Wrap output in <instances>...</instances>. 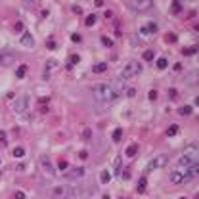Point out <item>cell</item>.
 Masks as SVG:
<instances>
[{"mask_svg": "<svg viewBox=\"0 0 199 199\" xmlns=\"http://www.w3.org/2000/svg\"><path fill=\"white\" fill-rule=\"evenodd\" d=\"M199 174V165H190V167H178L176 170L170 172L169 180L170 184H182L186 180H191Z\"/></svg>", "mask_w": 199, "mask_h": 199, "instance_id": "cell-1", "label": "cell"}, {"mask_svg": "<svg viewBox=\"0 0 199 199\" xmlns=\"http://www.w3.org/2000/svg\"><path fill=\"white\" fill-rule=\"evenodd\" d=\"M199 161V145H188L182 151L180 159H178V167H190V165H197Z\"/></svg>", "mask_w": 199, "mask_h": 199, "instance_id": "cell-2", "label": "cell"}, {"mask_svg": "<svg viewBox=\"0 0 199 199\" xmlns=\"http://www.w3.org/2000/svg\"><path fill=\"white\" fill-rule=\"evenodd\" d=\"M94 96H96L98 102H103V103H109V102H113V98H115V94L111 90V84H98V86H94Z\"/></svg>", "mask_w": 199, "mask_h": 199, "instance_id": "cell-3", "label": "cell"}, {"mask_svg": "<svg viewBox=\"0 0 199 199\" xmlns=\"http://www.w3.org/2000/svg\"><path fill=\"white\" fill-rule=\"evenodd\" d=\"M140 73H142V63H138V61H130V63L124 65L123 69V78L127 81V78H132V77H138Z\"/></svg>", "mask_w": 199, "mask_h": 199, "instance_id": "cell-4", "label": "cell"}, {"mask_svg": "<svg viewBox=\"0 0 199 199\" xmlns=\"http://www.w3.org/2000/svg\"><path fill=\"white\" fill-rule=\"evenodd\" d=\"M14 111L17 115H25V119H29V96H21L14 102Z\"/></svg>", "mask_w": 199, "mask_h": 199, "instance_id": "cell-5", "label": "cell"}, {"mask_svg": "<svg viewBox=\"0 0 199 199\" xmlns=\"http://www.w3.org/2000/svg\"><path fill=\"white\" fill-rule=\"evenodd\" d=\"M169 163V157L167 155H157L153 161H151V163L148 165V169H145V172H153L155 169H163V167Z\"/></svg>", "mask_w": 199, "mask_h": 199, "instance_id": "cell-6", "label": "cell"}, {"mask_svg": "<svg viewBox=\"0 0 199 199\" xmlns=\"http://www.w3.org/2000/svg\"><path fill=\"white\" fill-rule=\"evenodd\" d=\"M111 90H113V94H115V98H117V96H121L123 92H127V81H124L123 77L115 78V81L111 82Z\"/></svg>", "mask_w": 199, "mask_h": 199, "instance_id": "cell-7", "label": "cell"}, {"mask_svg": "<svg viewBox=\"0 0 199 199\" xmlns=\"http://www.w3.org/2000/svg\"><path fill=\"white\" fill-rule=\"evenodd\" d=\"M153 6V0H132V8L136 12H145Z\"/></svg>", "mask_w": 199, "mask_h": 199, "instance_id": "cell-8", "label": "cell"}, {"mask_svg": "<svg viewBox=\"0 0 199 199\" xmlns=\"http://www.w3.org/2000/svg\"><path fill=\"white\" fill-rule=\"evenodd\" d=\"M38 163H40V167L46 170V174H54V165H52V161H50V157L48 155H40V159H38Z\"/></svg>", "mask_w": 199, "mask_h": 199, "instance_id": "cell-9", "label": "cell"}, {"mask_svg": "<svg viewBox=\"0 0 199 199\" xmlns=\"http://www.w3.org/2000/svg\"><path fill=\"white\" fill-rule=\"evenodd\" d=\"M63 176L67 178V180H77V178L84 176V169H82V167H77V169H73V170H65Z\"/></svg>", "mask_w": 199, "mask_h": 199, "instance_id": "cell-10", "label": "cell"}, {"mask_svg": "<svg viewBox=\"0 0 199 199\" xmlns=\"http://www.w3.org/2000/svg\"><path fill=\"white\" fill-rule=\"evenodd\" d=\"M21 44L27 46V48H33V46H35V38L31 36V33H23V36H21Z\"/></svg>", "mask_w": 199, "mask_h": 199, "instance_id": "cell-11", "label": "cell"}, {"mask_svg": "<svg viewBox=\"0 0 199 199\" xmlns=\"http://www.w3.org/2000/svg\"><path fill=\"white\" fill-rule=\"evenodd\" d=\"M140 31H142V35H153V33H157V25L155 23H148V25H144Z\"/></svg>", "mask_w": 199, "mask_h": 199, "instance_id": "cell-12", "label": "cell"}, {"mask_svg": "<svg viewBox=\"0 0 199 199\" xmlns=\"http://www.w3.org/2000/svg\"><path fill=\"white\" fill-rule=\"evenodd\" d=\"M113 170H115V174H121V170H123V159H121V157H115Z\"/></svg>", "mask_w": 199, "mask_h": 199, "instance_id": "cell-13", "label": "cell"}, {"mask_svg": "<svg viewBox=\"0 0 199 199\" xmlns=\"http://www.w3.org/2000/svg\"><path fill=\"white\" fill-rule=\"evenodd\" d=\"M136 153H138V145H136V144H130L128 148L124 149V155H127V157H130V159H132V157H134Z\"/></svg>", "mask_w": 199, "mask_h": 199, "instance_id": "cell-14", "label": "cell"}, {"mask_svg": "<svg viewBox=\"0 0 199 199\" xmlns=\"http://www.w3.org/2000/svg\"><path fill=\"white\" fill-rule=\"evenodd\" d=\"M67 193H69V191H67V188H65V186H57V188H54V195H56V197H60V199H61V197H65Z\"/></svg>", "mask_w": 199, "mask_h": 199, "instance_id": "cell-15", "label": "cell"}, {"mask_svg": "<svg viewBox=\"0 0 199 199\" xmlns=\"http://www.w3.org/2000/svg\"><path fill=\"white\" fill-rule=\"evenodd\" d=\"M14 61V54H2L0 56V63L2 65H10Z\"/></svg>", "mask_w": 199, "mask_h": 199, "instance_id": "cell-16", "label": "cell"}, {"mask_svg": "<svg viewBox=\"0 0 199 199\" xmlns=\"http://www.w3.org/2000/svg\"><path fill=\"white\" fill-rule=\"evenodd\" d=\"M145 186H148V178L142 176V178H140V182H138V188H136V191H138V193H144V191H145Z\"/></svg>", "mask_w": 199, "mask_h": 199, "instance_id": "cell-17", "label": "cell"}, {"mask_svg": "<svg viewBox=\"0 0 199 199\" xmlns=\"http://www.w3.org/2000/svg\"><path fill=\"white\" fill-rule=\"evenodd\" d=\"M56 67H57V61H56V60H48V61H46V77H44V78H48L50 71L56 69Z\"/></svg>", "mask_w": 199, "mask_h": 199, "instance_id": "cell-18", "label": "cell"}, {"mask_svg": "<svg viewBox=\"0 0 199 199\" xmlns=\"http://www.w3.org/2000/svg\"><path fill=\"white\" fill-rule=\"evenodd\" d=\"M111 140L113 142H121L123 140V128H115L113 134H111Z\"/></svg>", "mask_w": 199, "mask_h": 199, "instance_id": "cell-19", "label": "cell"}, {"mask_svg": "<svg viewBox=\"0 0 199 199\" xmlns=\"http://www.w3.org/2000/svg\"><path fill=\"white\" fill-rule=\"evenodd\" d=\"M155 65H157V69H167V65H169V61H167V57H159V60L155 61Z\"/></svg>", "mask_w": 199, "mask_h": 199, "instance_id": "cell-20", "label": "cell"}, {"mask_svg": "<svg viewBox=\"0 0 199 199\" xmlns=\"http://www.w3.org/2000/svg\"><path fill=\"white\" fill-rule=\"evenodd\" d=\"M25 75H27V65H19L17 71H15V77H17V78H23Z\"/></svg>", "mask_w": 199, "mask_h": 199, "instance_id": "cell-21", "label": "cell"}, {"mask_svg": "<svg viewBox=\"0 0 199 199\" xmlns=\"http://www.w3.org/2000/svg\"><path fill=\"white\" fill-rule=\"evenodd\" d=\"M178 130H180V127H178V124H170V127L167 128V136H176Z\"/></svg>", "mask_w": 199, "mask_h": 199, "instance_id": "cell-22", "label": "cell"}, {"mask_svg": "<svg viewBox=\"0 0 199 199\" xmlns=\"http://www.w3.org/2000/svg\"><path fill=\"white\" fill-rule=\"evenodd\" d=\"M100 180H102V184H107V182L111 180V174H109V170H102V174H100Z\"/></svg>", "mask_w": 199, "mask_h": 199, "instance_id": "cell-23", "label": "cell"}, {"mask_svg": "<svg viewBox=\"0 0 199 199\" xmlns=\"http://www.w3.org/2000/svg\"><path fill=\"white\" fill-rule=\"evenodd\" d=\"M191 106H182L180 109H178V113H180V115H184V117H186V115H191Z\"/></svg>", "mask_w": 199, "mask_h": 199, "instance_id": "cell-24", "label": "cell"}, {"mask_svg": "<svg viewBox=\"0 0 199 199\" xmlns=\"http://www.w3.org/2000/svg\"><path fill=\"white\" fill-rule=\"evenodd\" d=\"M92 69H94V73H103V71L107 69V63H96Z\"/></svg>", "mask_w": 199, "mask_h": 199, "instance_id": "cell-25", "label": "cell"}, {"mask_svg": "<svg viewBox=\"0 0 199 199\" xmlns=\"http://www.w3.org/2000/svg\"><path fill=\"white\" fill-rule=\"evenodd\" d=\"M184 56H191V54H197V46H191V48H184L182 50Z\"/></svg>", "mask_w": 199, "mask_h": 199, "instance_id": "cell-26", "label": "cell"}, {"mask_svg": "<svg viewBox=\"0 0 199 199\" xmlns=\"http://www.w3.org/2000/svg\"><path fill=\"white\" fill-rule=\"evenodd\" d=\"M96 21H98V15H94V14H92V15H88V17H86V25H88V27H92V25L96 23Z\"/></svg>", "mask_w": 199, "mask_h": 199, "instance_id": "cell-27", "label": "cell"}, {"mask_svg": "<svg viewBox=\"0 0 199 199\" xmlns=\"http://www.w3.org/2000/svg\"><path fill=\"white\" fill-rule=\"evenodd\" d=\"M102 42H103V46H107V48H111V46H113V40L107 38V36H102Z\"/></svg>", "mask_w": 199, "mask_h": 199, "instance_id": "cell-28", "label": "cell"}, {"mask_svg": "<svg viewBox=\"0 0 199 199\" xmlns=\"http://www.w3.org/2000/svg\"><path fill=\"white\" fill-rule=\"evenodd\" d=\"M144 60H145V61H151V60H153V52H151V50H145V52H144Z\"/></svg>", "mask_w": 199, "mask_h": 199, "instance_id": "cell-29", "label": "cell"}, {"mask_svg": "<svg viewBox=\"0 0 199 199\" xmlns=\"http://www.w3.org/2000/svg\"><path fill=\"white\" fill-rule=\"evenodd\" d=\"M14 155H15V157H23V155H25V149H23V148H15V149H14Z\"/></svg>", "mask_w": 199, "mask_h": 199, "instance_id": "cell-30", "label": "cell"}, {"mask_svg": "<svg viewBox=\"0 0 199 199\" xmlns=\"http://www.w3.org/2000/svg\"><path fill=\"white\" fill-rule=\"evenodd\" d=\"M78 61H81V56H78V54H73V56H71V65H77Z\"/></svg>", "mask_w": 199, "mask_h": 199, "instance_id": "cell-31", "label": "cell"}, {"mask_svg": "<svg viewBox=\"0 0 199 199\" xmlns=\"http://www.w3.org/2000/svg\"><path fill=\"white\" fill-rule=\"evenodd\" d=\"M90 136H92L90 128H84V130H82V138H84V140H90Z\"/></svg>", "mask_w": 199, "mask_h": 199, "instance_id": "cell-32", "label": "cell"}, {"mask_svg": "<svg viewBox=\"0 0 199 199\" xmlns=\"http://www.w3.org/2000/svg\"><path fill=\"white\" fill-rule=\"evenodd\" d=\"M127 96L128 98H134L136 96V88H127Z\"/></svg>", "mask_w": 199, "mask_h": 199, "instance_id": "cell-33", "label": "cell"}, {"mask_svg": "<svg viewBox=\"0 0 199 199\" xmlns=\"http://www.w3.org/2000/svg\"><path fill=\"white\" fill-rule=\"evenodd\" d=\"M180 10H182L180 2H174V4H172V12H180Z\"/></svg>", "mask_w": 199, "mask_h": 199, "instance_id": "cell-34", "label": "cell"}, {"mask_svg": "<svg viewBox=\"0 0 199 199\" xmlns=\"http://www.w3.org/2000/svg\"><path fill=\"white\" fill-rule=\"evenodd\" d=\"M174 40H176V35H167V42H174Z\"/></svg>", "mask_w": 199, "mask_h": 199, "instance_id": "cell-35", "label": "cell"}, {"mask_svg": "<svg viewBox=\"0 0 199 199\" xmlns=\"http://www.w3.org/2000/svg\"><path fill=\"white\" fill-rule=\"evenodd\" d=\"M149 100H151V102L157 100V90H149Z\"/></svg>", "mask_w": 199, "mask_h": 199, "instance_id": "cell-36", "label": "cell"}, {"mask_svg": "<svg viewBox=\"0 0 199 199\" xmlns=\"http://www.w3.org/2000/svg\"><path fill=\"white\" fill-rule=\"evenodd\" d=\"M78 159H88V151H81V153H78Z\"/></svg>", "mask_w": 199, "mask_h": 199, "instance_id": "cell-37", "label": "cell"}, {"mask_svg": "<svg viewBox=\"0 0 199 199\" xmlns=\"http://www.w3.org/2000/svg\"><path fill=\"white\" fill-rule=\"evenodd\" d=\"M14 197H15V199H25V193H23V191H15Z\"/></svg>", "mask_w": 199, "mask_h": 199, "instance_id": "cell-38", "label": "cell"}, {"mask_svg": "<svg viewBox=\"0 0 199 199\" xmlns=\"http://www.w3.org/2000/svg\"><path fill=\"white\" fill-rule=\"evenodd\" d=\"M60 169L61 170H67V161H60Z\"/></svg>", "mask_w": 199, "mask_h": 199, "instance_id": "cell-39", "label": "cell"}, {"mask_svg": "<svg viewBox=\"0 0 199 199\" xmlns=\"http://www.w3.org/2000/svg\"><path fill=\"white\" fill-rule=\"evenodd\" d=\"M0 142L6 144V132H0Z\"/></svg>", "mask_w": 199, "mask_h": 199, "instance_id": "cell-40", "label": "cell"}, {"mask_svg": "<svg viewBox=\"0 0 199 199\" xmlns=\"http://www.w3.org/2000/svg\"><path fill=\"white\" fill-rule=\"evenodd\" d=\"M48 48H50V50L56 48V42H54V40H48Z\"/></svg>", "mask_w": 199, "mask_h": 199, "instance_id": "cell-41", "label": "cell"}, {"mask_svg": "<svg viewBox=\"0 0 199 199\" xmlns=\"http://www.w3.org/2000/svg\"><path fill=\"white\" fill-rule=\"evenodd\" d=\"M73 40H75V42H81V35H73Z\"/></svg>", "mask_w": 199, "mask_h": 199, "instance_id": "cell-42", "label": "cell"}, {"mask_svg": "<svg viewBox=\"0 0 199 199\" xmlns=\"http://www.w3.org/2000/svg\"><path fill=\"white\" fill-rule=\"evenodd\" d=\"M94 4H96V6H100V8H102V6H103V0H96V2H94Z\"/></svg>", "mask_w": 199, "mask_h": 199, "instance_id": "cell-43", "label": "cell"}, {"mask_svg": "<svg viewBox=\"0 0 199 199\" xmlns=\"http://www.w3.org/2000/svg\"><path fill=\"white\" fill-rule=\"evenodd\" d=\"M195 103H197V106H199V96H197V100H195Z\"/></svg>", "mask_w": 199, "mask_h": 199, "instance_id": "cell-44", "label": "cell"}, {"mask_svg": "<svg viewBox=\"0 0 199 199\" xmlns=\"http://www.w3.org/2000/svg\"><path fill=\"white\" fill-rule=\"evenodd\" d=\"M195 199H199V193H197V197H195Z\"/></svg>", "mask_w": 199, "mask_h": 199, "instance_id": "cell-45", "label": "cell"}, {"mask_svg": "<svg viewBox=\"0 0 199 199\" xmlns=\"http://www.w3.org/2000/svg\"><path fill=\"white\" fill-rule=\"evenodd\" d=\"M0 56H2V54H0Z\"/></svg>", "mask_w": 199, "mask_h": 199, "instance_id": "cell-46", "label": "cell"}]
</instances>
